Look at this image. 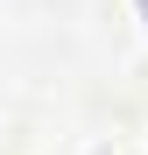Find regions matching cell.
Returning <instances> with one entry per match:
<instances>
[{"label":"cell","mask_w":148,"mask_h":155,"mask_svg":"<svg viewBox=\"0 0 148 155\" xmlns=\"http://www.w3.org/2000/svg\"><path fill=\"white\" fill-rule=\"evenodd\" d=\"M127 7H134V21H141V28H148V0H127Z\"/></svg>","instance_id":"obj_1"}]
</instances>
